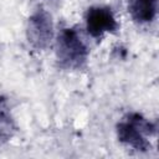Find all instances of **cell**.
Returning <instances> with one entry per match:
<instances>
[{
	"label": "cell",
	"instance_id": "cell-3",
	"mask_svg": "<svg viewBox=\"0 0 159 159\" xmlns=\"http://www.w3.org/2000/svg\"><path fill=\"white\" fill-rule=\"evenodd\" d=\"M26 39L37 51L46 50L53 39V22L51 15L42 7L32 11L26 25Z\"/></svg>",
	"mask_w": 159,
	"mask_h": 159
},
{
	"label": "cell",
	"instance_id": "cell-6",
	"mask_svg": "<svg viewBox=\"0 0 159 159\" xmlns=\"http://www.w3.org/2000/svg\"><path fill=\"white\" fill-rule=\"evenodd\" d=\"M16 132V124L11 116L6 99L0 98V143L9 142Z\"/></svg>",
	"mask_w": 159,
	"mask_h": 159
},
{
	"label": "cell",
	"instance_id": "cell-2",
	"mask_svg": "<svg viewBox=\"0 0 159 159\" xmlns=\"http://www.w3.org/2000/svg\"><path fill=\"white\" fill-rule=\"evenodd\" d=\"M154 130L155 127L139 113H128L117 124V137L119 142L142 152L150 148L147 135L154 133Z\"/></svg>",
	"mask_w": 159,
	"mask_h": 159
},
{
	"label": "cell",
	"instance_id": "cell-4",
	"mask_svg": "<svg viewBox=\"0 0 159 159\" xmlns=\"http://www.w3.org/2000/svg\"><path fill=\"white\" fill-rule=\"evenodd\" d=\"M118 21L108 6H91L86 12V30L89 36L98 39L107 32H114Z\"/></svg>",
	"mask_w": 159,
	"mask_h": 159
},
{
	"label": "cell",
	"instance_id": "cell-1",
	"mask_svg": "<svg viewBox=\"0 0 159 159\" xmlns=\"http://www.w3.org/2000/svg\"><path fill=\"white\" fill-rule=\"evenodd\" d=\"M88 47L75 27H62L56 37V58L65 70H78L88 58Z\"/></svg>",
	"mask_w": 159,
	"mask_h": 159
},
{
	"label": "cell",
	"instance_id": "cell-5",
	"mask_svg": "<svg viewBox=\"0 0 159 159\" xmlns=\"http://www.w3.org/2000/svg\"><path fill=\"white\" fill-rule=\"evenodd\" d=\"M158 0H128V11L138 24H149L155 19Z\"/></svg>",
	"mask_w": 159,
	"mask_h": 159
}]
</instances>
